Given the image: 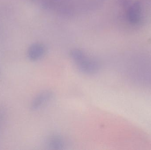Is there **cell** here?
<instances>
[{"mask_svg": "<svg viewBox=\"0 0 151 150\" xmlns=\"http://www.w3.org/2000/svg\"><path fill=\"white\" fill-rule=\"evenodd\" d=\"M48 145L53 149L60 150L63 149L64 146V141L61 136H53L49 139Z\"/></svg>", "mask_w": 151, "mask_h": 150, "instance_id": "5b68a950", "label": "cell"}, {"mask_svg": "<svg viewBox=\"0 0 151 150\" xmlns=\"http://www.w3.org/2000/svg\"><path fill=\"white\" fill-rule=\"evenodd\" d=\"M141 8L139 4L136 3L130 8L129 11V18L130 22L137 23L140 19Z\"/></svg>", "mask_w": 151, "mask_h": 150, "instance_id": "277c9868", "label": "cell"}, {"mask_svg": "<svg viewBox=\"0 0 151 150\" xmlns=\"http://www.w3.org/2000/svg\"><path fill=\"white\" fill-rule=\"evenodd\" d=\"M78 69L83 74L87 75H94L99 71L100 64L95 59L86 56L85 54L75 62Z\"/></svg>", "mask_w": 151, "mask_h": 150, "instance_id": "6da1fadb", "label": "cell"}, {"mask_svg": "<svg viewBox=\"0 0 151 150\" xmlns=\"http://www.w3.org/2000/svg\"><path fill=\"white\" fill-rule=\"evenodd\" d=\"M54 96L51 91L46 90L40 92L34 99L31 104V108L32 111L39 110L43 105L50 101Z\"/></svg>", "mask_w": 151, "mask_h": 150, "instance_id": "7a4b0ae2", "label": "cell"}, {"mask_svg": "<svg viewBox=\"0 0 151 150\" xmlns=\"http://www.w3.org/2000/svg\"><path fill=\"white\" fill-rule=\"evenodd\" d=\"M46 51V48L44 45L40 43H35L29 48L27 55L31 60H38L44 55Z\"/></svg>", "mask_w": 151, "mask_h": 150, "instance_id": "3957f363", "label": "cell"}]
</instances>
